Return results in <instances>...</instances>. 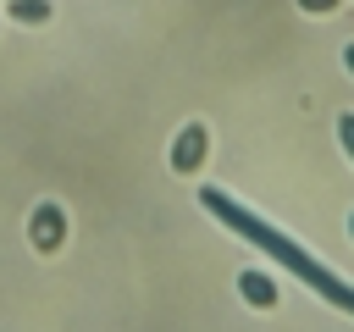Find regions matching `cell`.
I'll return each instance as SVG.
<instances>
[{
    "label": "cell",
    "instance_id": "cell-1",
    "mask_svg": "<svg viewBox=\"0 0 354 332\" xmlns=\"http://www.w3.org/2000/svg\"><path fill=\"white\" fill-rule=\"evenodd\" d=\"M28 243H33L39 255H55V249L66 243V210H61L55 199H39V205H33V221H28Z\"/></svg>",
    "mask_w": 354,
    "mask_h": 332
},
{
    "label": "cell",
    "instance_id": "cell-2",
    "mask_svg": "<svg viewBox=\"0 0 354 332\" xmlns=\"http://www.w3.org/2000/svg\"><path fill=\"white\" fill-rule=\"evenodd\" d=\"M205 155H210V127H205V122H188V127L177 133V144H171V172H177V177H194V172L205 166Z\"/></svg>",
    "mask_w": 354,
    "mask_h": 332
},
{
    "label": "cell",
    "instance_id": "cell-4",
    "mask_svg": "<svg viewBox=\"0 0 354 332\" xmlns=\"http://www.w3.org/2000/svg\"><path fill=\"white\" fill-rule=\"evenodd\" d=\"M6 11L17 17V22H50V0H6Z\"/></svg>",
    "mask_w": 354,
    "mask_h": 332
},
{
    "label": "cell",
    "instance_id": "cell-3",
    "mask_svg": "<svg viewBox=\"0 0 354 332\" xmlns=\"http://www.w3.org/2000/svg\"><path fill=\"white\" fill-rule=\"evenodd\" d=\"M238 293H243V304L249 310H277V277H266L260 266H249V271H238Z\"/></svg>",
    "mask_w": 354,
    "mask_h": 332
},
{
    "label": "cell",
    "instance_id": "cell-6",
    "mask_svg": "<svg viewBox=\"0 0 354 332\" xmlns=\"http://www.w3.org/2000/svg\"><path fill=\"white\" fill-rule=\"evenodd\" d=\"M299 6H304V11H332L337 0H299Z\"/></svg>",
    "mask_w": 354,
    "mask_h": 332
},
{
    "label": "cell",
    "instance_id": "cell-7",
    "mask_svg": "<svg viewBox=\"0 0 354 332\" xmlns=\"http://www.w3.org/2000/svg\"><path fill=\"white\" fill-rule=\"evenodd\" d=\"M343 61H348V72H354V44H348V55H343Z\"/></svg>",
    "mask_w": 354,
    "mask_h": 332
},
{
    "label": "cell",
    "instance_id": "cell-8",
    "mask_svg": "<svg viewBox=\"0 0 354 332\" xmlns=\"http://www.w3.org/2000/svg\"><path fill=\"white\" fill-rule=\"evenodd\" d=\"M348 238H354V216H348Z\"/></svg>",
    "mask_w": 354,
    "mask_h": 332
},
{
    "label": "cell",
    "instance_id": "cell-5",
    "mask_svg": "<svg viewBox=\"0 0 354 332\" xmlns=\"http://www.w3.org/2000/svg\"><path fill=\"white\" fill-rule=\"evenodd\" d=\"M337 127H343V149H348V160H354V111H348Z\"/></svg>",
    "mask_w": 354,
    "mask_h": 332
}]
</instances>
